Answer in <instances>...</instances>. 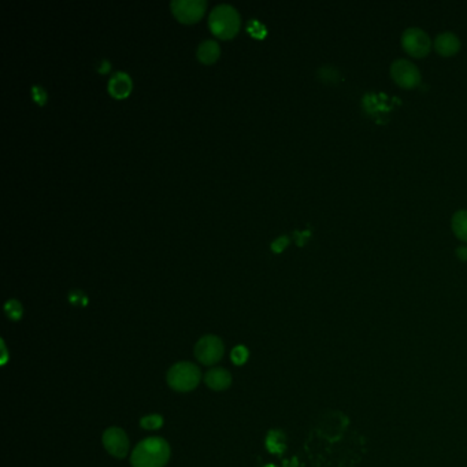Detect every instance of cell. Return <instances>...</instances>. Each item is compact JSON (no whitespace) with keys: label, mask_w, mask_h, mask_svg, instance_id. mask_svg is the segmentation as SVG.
<instances>
[{"label":"cell","mask_w":467,"mask_h":467,"mask_svg":"<svg viewBox=\"0 0 467 467\" xmlns=\"http://www.w3.org/2000/svg\"><path fill=\"white\" fill-rule=\"evenodd\" d=\"M170 459V447L165 438L148 437L132 451L130 463L133 467H163Z\"/></svg>","instance_id":"cell-1"},{"label":"cell","mask_w":467,"mask_h":467,"mask_svg":"<svg viewBox=\"0 0 467 467\" xmlns=\"http://www.w3.org/2000/svg\"><path fill=\"white\" fill-rule=\"evenodd\" d=\"M240 24L242 19L239 11L230 4H220L214 7L208 17L210 31L222 40H227L237 35Z\"/></svg>","instance_id":"cell-2"},{"label":"cell","mask_w":467,"mask_h":467,"mask_svg":"<svg viewBox=\"0 0 467 467\" xmlns=\"http://www.w3.org/2000/svg\"><path fill=\"white\" fill-rule=\"evenodd\" d=\"M202 379L200 370L196 364L190 362H178L173 364L168 371V384L177 392H190L193 391Z\"/></svg>","instance_id":"cell-3"},{"label":"cell","mask_w":467,"mask_h":467,"mask_svg":"<svg viewBox=\"0 0 467 467\" xmlns=\"http://www.w3.org/2000/svg\"><path fill=\"white\" fill-rule=\"evenodd\" d=\"M225 352V347L220 337L214 334L203 336L195 346V356L202 364L212 366L218 364Z\"/></svg>","instance_id":"cell-4"},{"label":"cell","mask_w":467,"mask_h":467,"mask_svg":"<svg viewBox=\"0 0 467 467\" xmlns=\"http://www.w3.org/2000/svg\"><path fill=\"white\" fill-rule=\"evenodd\" d=\"M401 47L414 58H425L432 50V40L425 31L409 28L401 35Z\"/></svg>","instance_id":"cell-5"},{"label":"cell","mask_w":467,"mask_h":467,"mask_svg":"<svg viewBox=\"0 0 467 467\" xmlns=\"http://www.w3.org/2000/svg\"><path fill=\"white\" fill-rule=\"evenodd\" d=\"M391 77L404 89H413L421 84V71L416 65L409 59H396L391 65Z\"/></svg>","instance_id":"cell-6"},{"label":"cell","mask_w":467,"mask_h":467,"mask_svg":"<svg viewBox=\"0 0 467 467\" xmlns=\"http://www.w3.org/2000/svg\"><path fill=\"white\" fill-rule=\"evenodd\" d=\"M172 11L174 17L183 24H195L205 16L206 1L205 0H173Z\"/></svg>","instance_id":"cell-7"},{"label":"cell","mask_w":467,"mask_h":467,"mask_svg":"<svg viewBox=\"0 0 467 467\" xmlns=\"http://www.w3.org/2000/svg\"><path fill=\"white\" fill-rule=\"evenodd\" d=\"M103 446L106 451L114 456L122 459L129 453V438L126 433L120 428H108L103 433Z\"/></svg>","instance_id":"cell-8"},{"label":"cell","mask_w":467,"mask_h":467,"mask_svg":"<svg viewBox=\"0 0 467 467\" xmlns=\"http://www.w3.org/2000/svg\"><path fill=\"white\" fill-rule=\"evenodd\" d=\"M132 88H133L132 78L125 71H117V73H114L111 76V78L108 80V84H107L108 93L114 99H125V98H128L129 93L132 92Z\"/></svg>","instance_id":"cell-9"},{"label":"cell","mask_w":467,"mask_h":467,"mask_svg":"<svg viewBox=\"0 0 467 467\" xmlns=\"http://www.w3.org/2000/svg\"><path fill=\"white\" fill-rule=\"evenodd\" d=\"M434 50L441 56H452L461 50V40L452 32H443L434 40Z\"/></svg>","instance_id":"cell-10"},{"label":"cell","mask_w":467,"mask_h":467,"mask_svg":"<svg viewBox=\"0 0 467 467\" xmlns=\"http://www.w3.org/2000/svg\"><path fill=\"white\" fill-rule=\"evenodd\" d=\"M205 382L212 391H225L232 384V374L222 367H212L206 373Z\"/></svg>","instance_id":"cell-11"},{"label":"cell","mask_w":467,"mask_h":467,"mask_svg":"<svg viewBox=\"0 0 467 467\" xmlns=\"http://www.w3.org/2000/svg\"><path fill=\"white\" fill-rule=\"evenodd\" d=\"M220 55H221V48L218 43L214 40H205L197 47V59L205 65L214 63L220 58Z\"/></svg>","instance_id":"cell-12"},{"label":"cell","mask_w":467,"mask_h":467,"mask_svg":"<svg viewBox=\"0 0 467 467\" xmlns=\"http://www.w3.org/2000/svg\"><path fill=\"white\" fill-rule=\"evenodd\" d=\"M452 232L461 240L467 242V210H459L452 215Z\"/></svg>","instance_id":"cell-13"},{"label":"cell","mask_w":467,"mask_h":467,"mask_svg":"<svg viewBox=\"0 0 467 467\" xmlns=\"http://www.w3.org/2000/svg\"><path fill=\"white\" fill-rule=\"evenodd\" d=\"M141 428L147 429V431H156L163 425V418L160 416H147L141 418L140 421Z\"/></svg>","instance_id":"cell-14"},{"label":"cell","mask_w":467,"mask_h":467,"mask_svg":"<svg viewBox=\"0 0 467 467\" xmlns=\"http://www.w3.org/2000/svg\"><path fill=\"white\" fill-rule=\"evenodd\" d=\"M248 34L255 39H263L266 36V28L260 24L258 19H251L247 24Z\"/></svg>","instance_id":"cell-15"},{"label":"cell","mask_w":467,"mask_h":467,"mask_svg":"<svg viewBox=\"0 0 467 467\" xmlns=\"http://www.w3.org/2000/svg\"><path fill=\"white\" fill-rule=\"evenodd\" d=\"M4 310H6V314L11 319H14V321H17V319H19L22 317V306H21V303L18 300H14V299L13 300H9L6 303Z\"/></svg>","instance_id":"cell-16"},{"label":"cell","mask_w":467,"mask_h":467,"mask_svg":"<svg viewBox=\"0 0 467 467\" xmlns=\"http://www.w3.org/2000/svg\"><path fill=\"white\" fill-rule=\"evenodd\" d=\"M230 358H232L233 364H237V366H242V364H245L247 359H248V349H247L244 346L235 347V348L232 349Z\"/></svg>","instance_id":"cell-17"},{"label":"cell","mask_w":467,"mask_h":467,"mask_svg":"<svg viewBox=\"0 0 467 467\" xmlns=\"http://www.w3.org/2000/svg\"><path fill=\"white\" fill-rule=\"evenodd\" d=\"M32 98L39 106H44V104L47 103L48 95H47V91L44 88L40 87V86H34L32 87Z\"/></svg>","instance_id":"cell-18"},{"label":"cell","mask_w":467,"mask_h":467,"mask_svg":"<svg viewBox=\"0 0 467 467\" xmlns=\"http://www.w3.org/2000/svg\"><path fill=\"white\" fill-rule=\"evenodd\" d=\"M288 242H289V237L288 236H281V237H278L277 240L272 242V250L274 252L279 254L288 245Z\"/></svg>","instance_id":"cell-19"},{"label":"cell","mask_w":467,"mask_h":467,"mask_svg":"<svg viewBox=\"0 0 467 467\" xmlns=\"http://www.w3.org/2000/svg\"><path fill=\"white\" fill-rule=\"evenodd\" d=\"M69 299L70 302H71V303H74V304H76V303H78L80 300H83V302L87 304V297H86L84 294H81L80 291H73V292L69 294Z\"/></svg>","instance_id":"cell-20"},{"label":"cell","mask_w":467,"mask_h":467,"mask_svg":"<svg viewBox=\"0 0 467 467\" xmlns=\"http://www.w3.org/2000/svg\"><path fill=\"white\" fill-rule=\"evenodd\" d=\"M456 255L462 260H467V247H459L456 250Z\"/></svg>","instance_id":"cell-21"},{"label":"cell","mask_w":467,"mask_h":467,"mask_svg":"<svg viewBox=\"0 0 467 467\" xmlns=\"http://www.w3.org/2000/svg\"><path fill=\"white\" fill-rule=\"evenodd\" d=\"M111 69V63L108 62V61H102V63H101V66H99V73H102V74H106L108 70Z\"/></svg>","instance_id":"cell-22"}]
</instances>
